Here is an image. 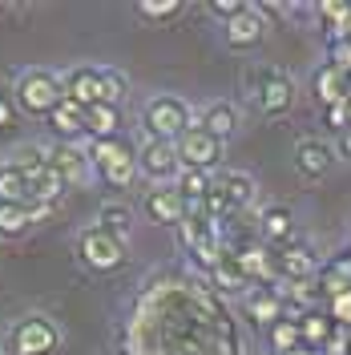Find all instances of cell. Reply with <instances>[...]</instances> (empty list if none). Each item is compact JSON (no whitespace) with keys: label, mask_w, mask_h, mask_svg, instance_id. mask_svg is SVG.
<instances>
[{"label":"cell","mask_w":351,"mask_h":355,"mask_svg":"<svg viewBox=\"0 0 351 355\" xmlns=\"http://www.w3.org/2000/svg\"><path fill=\"white\" fill-rule=\"evenodd\" d=\"M242 93L250 101V110L259 113L263 121H279L295 110V77L283 65H255L246 69Z\"/></svg>","instance_id":"obj_1"},{"label":"cell","mask_w":351,"mask_h":355,"mask_svg":"<svg viewBox=\"0 0 351 355\" xmlns=\"http://www.w3.org/2000/svg\"><path fill=\"white\" fill-rule=\"evenodd\" d=\"M137 121H142V133L146 137H157V141H178L186 130L198 125L190 101L178 97V93H154V97H146Z\"/></svg>","instance_id":"obj_2"},{"label":"cell","mask_w":351,"mask_h":355,"mask_svg":"<svg viewBox=\"0 0 351 355\" xmlns=\"http://www.w3.org/2000/svg\"><path fill=\"white\" fill-rule=\"evenodd\" d=\"M61 101H65L61 73L41 69V65L17 73V81H12V105H17L21 113H28V117H49Z\"/></svg>","instance_id":"obj_3"},{"label":"cell","mask_w":351,"mask_h":355,"mask_svg":"<svg viewBox=\"0 0 351 355\" xmlns=\"http://www.w3.org/2000/svg\"><path fill=\"white\" fill-rule=\"evenodd\" d=\"M89 146V162H93V174L101 178L110 190H130L137 174V150H133L126 137H110V141H85Z\"/></svg>","instance_id":"obj_4"},{"label":"cell","mask_w":351,"mask_h":355,"mask_svg":"<svg viewBox=\"0 0 351 355\" xmlns=\"http://www.w3.org/2000/svg\"><path fill=\"white\" fill-rule=\"evenodd\" d=\"M57 347H61V327L41 311L21 315L4 335V352L8 355H57Z\"/></svg>","instance_id":"obj_5"},{"label":"cell","mask_w":351,"mask_h":355,"mask_svg":"<svg viewBox=\"0 0 351 355\" xmlns=\"http://www.w3.org/2000/svg\"><path fill=\"white\" fill-rule=\"evenodd\" d=\"M73 254H77V263L85 266L89 275H113V270L126 266V243H117L113 234H105L97 222L85 226V230H77Z\"/></svg>","instance_id":"obj_6"},{"label":"cell","mask_w":351,"mask_h":355,"mask_svg":"<svg viewBox=\"0 0 351 355\" xmlns=\"http://www.w3.org/2000/svg\"><path fill=\"white\" fill-rule=\"evenodd\" d=\"M174 150H178V162H182V170L219 174L222 154H226V141H219L214 133H206L202 125H194V130H186V133H182V137L174 141Z\"/></svg>","instance_id":"obj_7"},{"label":"cell","mask_w":351,"mask_h":355,"mask_svg":"<svg viewBox=\"0 0 351 355\" xmlns=\"http://www.w3.org/2000/svg\"><path fill=\"white\" fill-rule=\"evenodd\" d=\"M137 174L146 178L150 186H174L182 174L174 141H157V137H142L137 146Z\"/></svg>","instance_id":"obj_8"},{"label":"cell","mask_w":351,"mask_h":355,"mask_svg":"<svg viewBox=\"0 0 351 355\" xmlns=\"http://www.w3.org/2000/svg\"><path fill=\"white\" fill-rule=\"evenodd\" d=\"M49 166L61 174V182L65 186H73V190H81V186H89L93 182V162H89V146L85 141H53L49 146Z\"/></svg>","instance_id":"obj_9"},{"label":"cell","mask_w":351,"mask_h":355,"mask_svg":"<svg viewBox=\"0 0 351 355\" xmlns=\"http://www.w3.org/2000/svg\"><path fill=\"white\" fill-rule=\"evenodd\" d=\"M319 270H323V263H319V254H315L307 243H291V246H279V250H275V283H279V287L307 283Z\"/></svg>","instance_id":"obj_10"},{"label":"cell","mask_w":351,"mask_h":355,"mask_svg":"<svg viewBox=\"0 0 351 355\" xmlns=\"http://www.w3.org/2000/svg\"><path fill=\"white\" fill-rule=\"evenodd\" d=\"M266 12L259 8V4H246L234 21L222 24V44L226 49H234V53H250V49H259L266 37Z\"/></svg>","instance_id":"obj_11"},{"label":"cell","mask_w":351,"mask_h":355,"mask_svg":"<svg viewBox=\"0 0 351 355\" xmlns=\"http://www.w3.org/2000/svg\"><path fill=\"white\" fill-rule=\"evenodd\" d=\"M142 214H146V222H154V226H174L178 230L186 222V214H190V206L178 194V186H150L142 194Z\"/></svg>","instance_id":"obj_12"},{"label":"cell","mask_w":351,"mask_h":355,"mask_svg":"<svg viewBox=\"0 0 351 355\" xmlns=\"http://www.w3.org/2000/svg\"><path fill=\"white\" fill-rule=\"evenodd\" d=\"M335 162H339V154L323 137H299L295 141V174L303 182H323L335 170Z\"/></svg>","instance_id":"obj_13"},{"label":"cell","mask_w":351,"mask_h":355,"mask_svg":"<svg viewBox=\"0 0 351 355\" xmlns=\"http://www.w3.org/2000/svg\"><path fill=\"white\" fill-rule=\"evenodd\" d=\"M214 186L222 194L226 214H242V210H250L259 202V182L246 170H222V174H214Z\"/></svg>","instance_id":"obj_14"},{"label":"cell","mask_w":351,"mask_h":355,"mask_svg":"<svg viewBox=\"0 0 351 355\" xmlns=\"http://www.w3.org/2000/svg\"><path fill=\"white\" fill-rule=\"evenodd\" d=\"M230 254L239 259L250 287H275V250L266 243H239L230 246Z\"/></svg>","instance_id":"obj_15"},{"label":"cell","mask_w":351,"mask_h":355,"mask_svg":"<svg viewBox=\"0 0 351 355\" xmlns=\"http://www.w3.org/2000/svg\"><path fill=\"white\" fill-rule=\"evenodd\" d=\"M259 243H266L271 250L295 243V210L283 202H271L259 210Z\"/></svg>","instance_id":"obj_16"},{"label":"cell","mask_w":351,"mask_h":355,"mask_svg":"<svg viewBox=\"0 0 351 355\" xmlns=\"http://www.w3.org/2000/svg\"><path fill=\"white\" fill-rule=\"evenodd\" d=\"M61 85H65V101L73 105H97L101 101V65H73L61 73Z\"/></svg>","instance_id":"obj_17"},{"label":"cell","mask_w":351,"mask_h":355,"mask_svg":"<svg viewBox=\"0 0 351 355\" xmlns=\"http://www.w3.org/2000/svg\"><path fill=\"white\" fill-rule=\"evenodd\" d=\"M242 311H246V319H255V323H263V327H271V323H279L283 315H291L286 295L279 287H250L242 295Z\"/></svg>","instance_id":"obj_18"},{"label":"cell","mask_w":351,"mask_h":355,"mask_svg":"<svg viewBox=\"0 0 351 355\" xmlns=\"http://www.w3.org/2000/svg\"><path fill=\"white\" fill-rule=\"evenodd\" d=\"M311 97H315L319 110H331V105L348 101V73L335 69L331 61H323V65L311 73Z\"/></svg>","instance_id":"obj_19"},{"label":"cell","mask_w":351,"mask_h":355,"mask_svg":"<svg viewBox=\"0 0 351 355\" xmlns=\"http://www.w3.org/2000/svg\"><path fill=\"white\" fill-rule=\"evenodd\" d=\"M49 214H53V206H0V239L17 243L37 222L49 218Z\"/></svg>","instance_id":"obj_20"},{"label":"cell","mask_w":351,"mask_h":355,"mask_svg":"<svg viewBox=\"0 0 351 355\" xmlns=\"http://www.w3.org/2000/svg\"><path fill=\"white\" fill-rule=\"evenodd\" d=\"M198 125L206 133H214L219 141H230L242 125V113L234 101H210V105H202V113H198Z\"/></svg>","instance_id":"obj_21"},{"label":"cell","mask_w":351,"mask_h":355,"mask_svg":"<svg viewBox=\"0 0 351 355\" xmlns=\"http://www.w3.org/2000/svg\"><path fill=\"white\" fill-rule=\"evenodd\" d=\"M0 206H37L33 202V186L17 162H0Z\"/></svg>","instance_id":"obj_22"},{"label":"cell","mask_w":351,"mask_h":355,"mask_svg":"<svg viewBox=\"0 0 351 355\" xmlns=\"http://www.w3.org/2000/svg\"><path fill=\"white\" fill-rule=\"evenodd\" d=\"M110 137H121V110L97 101L85 110V141H110Z\"/></svg>","instance_id":"obj_23"},{"label":"cell","mask_w":351,"mask_h":355,"mask_svg":"<svg viewBox=\"0 0 351 355\" xmlns=\"http://www.w3.org/2000/svg\"><path fill=\"white\" fill-rule=\"evenodd\" d=\"M44 121H49V130L57 133V141H85V110L73 105V101H61Z\"/></svg>","instance_id":"obj_24"},{"label":"cell","mask_w":351,"mask_h":355,"mask_svg":"<svg viewBox=\"0 0 351 355\" xmlns=\"http://www.w3.org/2000/svg\"><path fill=\"white\" fill-rule=\"evenodd\" d=\"M299 315H303V311H291V315H283L279 323H271V327H266V347H271L275 355H286V352H295V347L303 343Z\"/></svg>","instance_id":"obj_25"},{"label":"cell","mask_w":351,"mask_h":355,"mask_svg":"<svg viewBox=\"0 0 351 355\" xmlns=\"http://www.w3.org/2000/svg\"><path fill=\"white\" fill-rule=\"evenodd\" d=\"M210 283H214L219 291H226V295H246V291H250V283H246V275H242L239 259L230 254V246H226V254L214 263V270H210Z\"/></svg>","instance_id":"obj_26"},{"label":"cell","mask_w":351,"mask_h":355,"mask_svg":"<svg viewBox=\"0 0 351 355\" xmlns=\"http://www.w3.org/2000/svg\"><path fill=\"white\" fill-rule=\"evenodd\" d=\"M299 331H303V343H307V347H315V352H319V347L327 343L331 335L339 331V327H335V319H331L327 311L311 307V311H303V315H299Z\"/></svg>","instance_id":"obj_27"},{"label":"cell","mask_w":351,"mask_h":355,"mask_svg":"<svg viewBox=\"0 0 351 355\" xmlns=\"http://www.w3.org/2000/svg\"><path fill=\"white\" fill-rule=\"evenodd\" d=\"M97 226H101L105 234H113L117 243H130V234H133L130 206H121V202H105V206L97 210Z\"/></svg>","instance_id":"obj_28"},{"label":"cell","mask_w":351,"mask_h":355,"mask_svg":"<svg viewBox=\"0 0 351 355\" xmlns=\"http://www.w3.org/2000/svg\"><path fill=\"white\" fill-rule=\"evenodd\" d=\"M311 12H319V21H323V33H327V41L351 37V4H339V0H331V4H315Z\"/></svg>","instance_id":"obj_29"},{"label":"cell","mask_w":351,"mask_h":355,"mask_svg":"<svg viewBox=\"0 0 351 355\" xmlns=\"http://www.w3.org/2000/svg\"><path fill=\"white\" fill-rule=\"evenodd\" d=\"M174 186H178V194L186 198V206H190V210H198V206H202V198L210 194V186H214V174H202V170H182Z\"/></svg>","instance_id":"obj_30"},{"label":"cell","mask_w":351,"mask_h":355,"mask_svg":"<svg viewBox=\"0 0 351 355\" xmlns=\"http://www.w3.org/2000/svg\"><path fill=\"white\" fill-rule=\"evenodd\" d=\"M126 93H130V81H126V73H121V69L101 65V101H105V105H117V110H121Z\"/></svg>","instance_id":"obj_31"},{"label":"cell","mask_w":351,"mask_h":355,"mask_svg":"<svg viewBox=\"0 0 351 355\" xmlns=\"http://www.w3.org/2000/svg\"><path fill=\"white\" fill-rule=\"evenodd\" d=\"M133 12L146 21H174L186 12V4L182 0H142V4H133Z\"/></svg>","instance_id":"obj_32"},{"label":"cell","mask_w":351,"mask_h":355,"mask_svg":"<svg viewBox=\"0 0 351 355\" xmlns=\"http://www.w3.org/2000/svg\"><path fill=\"white\" fill-rule=\"evenodd\" d=\"M327 315L335 319V327H343V331H351V291H343V295H335V299H327Z\"/></svg>","instance_id":"obj_33"},{"label":"cell","mask_w":351,"mask_h":355,"mask_svg":"<svg viewBox=\"0 0 351 355\" xmlns=\"http://www.w3.org/2000/svg\"><path fill=\"white\" fill-rule=\"evenodd\" d=\"M323 117H327V125H331L335 133H348V130H351V101H339V105L323 110Z\"/></svg>","instance_id":"obj_34"},{"label":"cell","mask_w":351,"mask_h":355,"mask_svg":"<svg viewBox=\"0 0 351 355\" xmlns=\"http://www.w3.org/2000/svg\"><path fill=\"white\" fill-rule=\"evenodd\" d=\"M242 8H246V0H210V4H206V12H210V17H219L222 24L234 21Z\"/></svg>","instance_id":"obj_35"},{"label":"cell","mask_w":351,"mask_h":355,"mask_svg":"<svg viewBox=\"0 0 351 355\" xmlns=\"http://www.w3.org/2000/svg\"><path fill=\"white\" fill-rule=\"evenodd\" d=\"M335 69H343L351 73V37H339V41H331V57H327Z\"/></svg>","instance_id":"obj_36"},{"label":"cell","mask_w":351,"mask_h":355,"mask_svg":"<svg viewBox=\"0 0 351 355\" xmlns=\"http://www.w3.org/2000/svg\"><path fill=\"white\" fill-rule=\"evenodd\" d=\"M319 355H351V331H343V327H339V331H335L327 343L319 347Z\"/></svg>","instance_id":"obj_37"},{"label":"cell","mask_w":351,"mask_h":355,"mask_svg":"<svg viewBox=\"0 0 351 355\" xmlns=\"http://www.w3.org/2000/svg\"><path fill=\"white\" fill-rule=\"evenodd\" d=\"M12 117H17V105H12V97H4V93H0V133L12 125Z\"/></svg>","instance_id":"obj_38"},{"label":"cell","mask_w":351,"mask_h":355,"mask_svg":"<svg viewBox=\"0 0 351 355\" xmlns=\"http://www.w3.org/2000/svg\"><path fill=\"white\" fill-rule=\"evenodd\" d=\"M335 154L343 157V162H351V130H348V133H339V137H335Z\"/></svg>","instance_id":"obj_39"},{"label":"cell","mask_w":351,"mask_h":355,"mask_svg":"<svg viewBox=\"0 0 351 355\" xmlns=\"http://www.w3.org/2000/svg\"><path fill=\"white\" fill-rule=\"evenodd\" d=\"M8 12H24L21 4H4V0H0V17H8Z\"/></svg>","instance_id":"obj_40"},{"label":"cell","mask_w":351,"mask_h":355,"mask_svg":"<svg viewBox=\"0 0 351 355\" xmlns=\"http://www.w3.org/2000/svg\"><path fill=\"white\" fill-rule=\"evenodd\" d=\"M286 355H319V352H315V347H307V343H299L295 352H286Z\"/></svg>","instance_id":"obj_41"},{"label":"cell","mask_w":351,"mask_h":355,"mask_svg":"<svg viewBox=\"0 0 351 355\" xmlns=\"http://www.w3.org/2000/svg\"><path fill=\"white\" fill-rule=\"evenodd\" d=\"M348 101H351V73H348Z\"/></svg>","instance_id":"obj_42"},{"label":"cell","mask_w":351,"mask_h":355,"mask_svg":"<svg viewBox=\"0 0 351 355\" xmlns=\"http://www.w3.org/2000/svg\"><path fill=\"white\" fill-rule=\"evenodd\" d=\"M0 355H4V347H0Z\"/></svg>","instance_id":"obj_43"},{"label":"cell","mask_w":351,"mask_h":355,"mask_svg":"<svg viewBox=\"0 0 351 355\" xmlns=\"http://www.w3.org/2000/svg\"><path fill=\"white\" fill-rule=\"evenodd\" d=\"M348 259H351V250H348Z\"/></svg>","instance_id":"obj_44"}]
</instances>
